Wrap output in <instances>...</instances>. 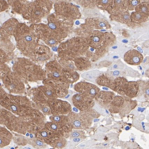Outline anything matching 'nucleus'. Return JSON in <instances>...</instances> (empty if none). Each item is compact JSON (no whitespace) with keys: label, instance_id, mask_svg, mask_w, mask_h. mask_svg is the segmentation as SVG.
Segmentation results:
<instances>
[{"label":"nucleus","instance_id":"obj_29","mask_svg":"<svg viewBox=\"0 0 149 149\" xmlns=\"http://www.w3.org/2000/svg\"><path fill=\"white\" fill-rule=\"evenodd\" d=\"M67 143L68 141L65 138L62 137L56 139L50 145L53 148L62 149L65 148Z\"/></svg>","mask_w":149,"mask_h":149},{"label":"nucleus","instance_id":"obj_24","mask_svg":"<svg viewBox=\"0 0 149 149\" xmlns=\"http://www.w3.org/2000/svg\"><path fill=\"white\" fill-rule=\"evenodd\" d=\"M114 79L111 78L109 75L102 74L98 77L96 83L98 85L105 86L114 90Z\"/></svg>","mask_w":149,"mask_h":149},{"label":"nucleus","instance_id":"obj_3","mask_svg":"<svg viewBox=\"0 0 149 149\" xmlns=\"http://www.w3.org/2000/svg\"><path fill=\"white\" fill-rule=\"evenodd\" d=\"M13 36L18 49L26 56L31 57L38 45L30 29L25 24H19Z\"/></svg>","mask_w":149,"mask_h":149},{"label":"nucleus","instance_id":"obj_23","mask_svg":"<svg viewBox=\"0 0 149 149\" xmlns=\"http://www.w3.org/2000/svg\"><path fill=\"white\" fill-rule=\"evenodd\" d=\"M139 92V84L135 81L128 82L125 95L129 98H132L137 97Z\"/></svg>","mask_w":149,"mask_h":149},{"label":"nucleus","instance_id":"obj_26","mask_svg":"<svg viewBox=\"0 0 149 149\" xmlns=\"http://www.w3.org/2000/svg\"><path fill=\"white\" fill-rule=\"evenodd\" d=\"M139 87V92L137 97L141 100H148L149 98L148 82L142 81L138 82Z\"/></svg>","mask_w":149,"mask_h":149},{"label":"nucleus","instance_id":"obj_40","mask_svg":"<svg viewBox=\"0 0 149 149\" xmlns=\"http://www.w3.org/2000/svg\"><path fill=\"white\" fill-rule=\"evenodd\" d=\"M6 92L1 85H0V98L4 95Z\"/></svg>","mask_w":149,"mask_h":149},{"label":"nucleus","instance_id":"obj_20","mask_svg":"<svg viewBox=\"0 0 149 149\" xmlns=\"http://www.w3.org/2000/svg\"><path fill=\"white\" fill-rule=\"evenodd\" d=\"M13 137L8 129L0 127V148H4L9 145Z\"/></svg>","mask_w":149,"mask_h":149},{"label":"nucleus","instance_id":"obj_12","mask_svg":"<svg viewBox=\"0 0 149 149\" xmlns=\"http://www.w3.org/2000/svg\"><path fill=\"white\" fill-rule=\"evenodd\" d=\"M18 24L17 19L14 18L9 19L5 21L0 28L1 37L4 40H10V38L13 35L14 32Z\"/></svg>","mask_w":149,"mask_h":149},{"label":"nucleus","instance_id":"obj_13","mask_svg":"<svg viewBox=\"0 0 149 149\" xmlns=\"http://www.w3.org/2000/svg\"><path fill=\"white\" fill-rule=\"evenodd\" d=\"M115 96L114 93L111 91H102L99 92L95 99L99 104L109 109Z\"/></svg>","mask_w":149,"mask_h":149},{"label":"nucleus","instance_id":"obj_1","mask_svg":"<svg viewBox=\"0 0 149 149\" xmlns=\"http://www.w3.org/2000/svg\"><path fill=\"white\" fill-rule=\"evenodd\" d=\"M0 106L21 117L29 115L37 109L33 102L27 97L14 96L6 93L0 98Z\"/></svg>","mask_w":149,"mask_h":149},{"label":"nucleus","instance_id":"obj_4","mask_svg":"<svg viewBox=\"0 0 149 149\" xmlns=\"http://www.w3.org/2000/svg\"><path fill=\"white\" fill-rule=\"evenodd\" d=\"M35 137L47 145H50L59 138L69 137V136L63 129L53 122H48L45 124L42 130L35 134Z\"/></svg>","mask_w":149,"mask_h":149},{"label":"nucleus","instance_id":"obj_9","mask_svg":"<svg viewBox=\"0 0 149 149\" xmlns=\"http://www.w3.org/2000/svg\"><path fill=\"white\" fill-rule=\"evenodd\" d=\"M44 85L49 86L55 91L57 97L63 98L69 93V84L58 81L49 78L43 80Z\"/></svg>","mask_w":149,"mask_h":149},{"label":"nucleus","instance_id":"obj_15","mask_svg":"<svg viewBox=\"0 0 149 149\" xmlns=\"http://www.w3.org/2000/svg\"><path fill=\"white\" fill-rule=\"evenodd\" d=\"M111 15H116L128 11L126 0H113L106 10Z\"/></svg>","mask_w":149,"mask_h":149},{"label":"nucleus","instance_id":"obj_5","mask_svg":"<svg viewBox=\"0 0 149 149\" xmlns=\"http://www.w3.org/2000/svg\"><path fill=\"white\" fill-rule=\"evenodd\" d=\"M5 88L10 93L17 94L24 92V82L16 73L10 71L2 79Z\"/></svg>","mask_w":149,"mask_h":149},{"label":"nucleus","instance_id":"obj_30","mask_svg":"<svg viewBox=\"0 0 149 149\" xmlns=\"http://www.w3.org/2000/svg\"><path fill=\"white\" fill-rule=\"evenodd\" d=\"M29 139L28 140V143L31 144L34 148L44 149L47 147V144L37 139L35 137L33 139Z\"/></svg>","mask_w":149,"mask_h":149},{"label":"nucleus","instance_id":"obj_22","mask_svg":"<svg viewBox=\"0 0 149 149\" xmlns=\"http://www.w3.org/2000/svg\"><path fill=\"white\" fill-rule=\"evenodd\" d=\"M88 24L96 29H109L111 28L108 22L100 18H92L87 20Z\"/></svg>","mask_w":149,"mask_h":149},{"label":"nucleus","instance_id":"obj_10","mask_svg":"<svg viewBox=\"0 0 149 149\" xmlns=\"http://www.w3.org/2000/svg\"><path fill=\"white\" fill-rule=\"evenodd\" d=\"M74 90L80 94L94 99L100 91L97 86L87 82H79L74 86Z\"/></svg>","mask_w":149,"mask_h":149},{"label":"nucleus","instance_id":"obj_21","mask_svg":"<svg viewBox=\"0 0 149 149\" xmlns=\"http://www.w3.org/2000/svg\"><path fill=\"white\" fill-rule=\"evenodd\" d=\"M128 82L124 77H119L114 79V91L121 95H125Z\"/></svg>","mask_w":149,"mask_h":149},{"label":"nucleus","instance_id":"obj_39","mask_svg":"<svg viewBox=\"0 0 149 149\" xmlns=\"http://www.w3.org/2000/svg\"><path fill=\"white\" fill-rule=\"evenodd\" d=\"M10 19L9 15L7 13L3 12L0 15V21L1 23H3Z\"/></svg>","mask_w":149,"mask_h":149},{"label":"nucleus","instance_id":"obj_14","mask_svg":"<svg viewBox=\"0 0 149 149\" xmlns=\"http://www.w3.org/2000/svg\"><path fill=\"white\" fill-rule=\"evenodd\" d=\"M52 122L56 124L63 129L66 134L69 136V134L72 130L70 120L68 116L62 115H52L49 118Z\"/></svg>","mask_w":149,"mask_h":149},{"label":"nucleus","instance_id":"obj_8","mask_svg":"<svg viewBox=\"0 0 149 149\" xmlns=\"http://www.w3.org/2000/svg\"><path fill=\"white\" fill-rule=\"evenodd\" d=\"M46 66V75L48 78L69 83L64 75L63 68L58 62H49Z\"/></svg>","mask_w":149,"mask_h":149},{"label":"nucleus","instance_id":"obj_33","mask_svg":"<svg viewBox=\"0 0 149 149\" xmlns=\"http://www.w3.org/2000/svg\"><path fill=\"white\" fill-rule=\"evenodd\" d=\"M10 71V68L6 63L0 62V79H2Z\"/></svg>","mask_w":149,"mask_h":149},{"label":"nucleus","instance_id":"obj_34","mask_svg":"<svg viewBox=\"0 0 149 149\" xmlns=\"http://www.w3.org/2000/svg\"><path fill=\"white\" fill-rule=\"evenodd\" d=\"M126 1L128 10L131 11L135 10L136 7L141 3V0H126Z\"/></svg>","mask_w":149,"mask_h":149},{"label":"nucleus","instance_id":"obj_7","mask_svg":"<svg viewBox=\"0 0 149 149\" xmlns=\"http://www.w3.org/2000/svg\"><path fill=\"white\" fill-rule=\"evenodd\" d=\"M115 37L112 33L94 31L88 38L87 42L91 46L94 48L100 47L107 42L114 40Z\"/></svg>","mask_w":149,"mask_h":149},{"label":"nucleus","instance_id":"obj_32","mask_svg":"<svg viewBox=\"0 0 149 149\" xmlns=\"http://www.w3.org/2000/svg\"><path fill=\"white\" fill-rule=\"evenodd\" d=\"M113 0H96V6L102 10H106Z\"/></svg>","mask_w":149,"mask_h":149},{"label":"nucleus","instance_id":"obj_27","mask_svg":"<svg viewBox=\"0 0 149 149\" xmlns=\"http://www.w3.org/2000/svg\"><path fill=\"white\" fill-rule=\"evenodd\" d=\"M149 18V15L143 13L133 12L130 14V22L134 24L146 22Z\"/></svg>","mask_w":149,"mask_h":149},{"label":"nucleus","instance_id":"obj_36","mask_svg":"<svg viewBox=\"0 0 149 149\" xmlns=\"http://www.w3.org/2000/svg\"><path fill=\"white\" fill-rule=\"evenodd\" d=\"M9 60V56L6 52L0 48V62H6Z\"/></svg>","mask_w":149,"mask_h":149},{"label":"nucleus","instance_id":"obj_17","mask_svg":"<svg viewBox=\"0 0 149 149\" xmlns=\"http://www.w3.org/2000/svg\"><path fill=\"white\" fill-rule=\"evenodd\" d=\"M137 102L126 96L124 97V100L118 109V113L121 116H124L129 113L137 106Z\"/></svg>","mask_w":149,"mask_h":149},{"label":"nucleus","instance_id":"obj_19","mask_svg":"<svg viewBox=\"0 0 149 149\" xmlns=\"http://www.w3.org/2000/svg\"><path fill=\"white\" fill-rule=\"evenodd\" d=\"M79 113L85 120L88 127L92 125L93 120H96L100 116L99 113L92 108L81 111Z\"/></svg>","mask_w":149,"mask_h":149},{"label":"nucleus","instance_id":"obj_35","mask_svg":"<svg viewBox=\"0 0 149 149\" xmlns=\"http://www.w3.org/2000/svg\"><path fill=\"white\" fill-rule=\"evenodd\" d=\"M85 132L81 130H72L70 132L69 137H70V139L75 138H81L85 139Z\"/></svg>","mask_w":149,"mask_h":149},{"label":"nucleus","instance_id":"obj_25","mask_svg":"<svg viewBox=\"0 0 149 149\" xmlns=\"http://www.w3.org/2000/svg\"><path fill=\"white\" fill-rule=\"evenodd\" d=\"M109 17L111 20L118 22L123 24H128L130 23V14L129 10L123 13L116 15H111Z\"/></svg>","mask_w":149,"mask_h":149},{"label":"nucleus","instance_id":"obj_16","mask_svg":"<svg viewBox=\"0 0 149 149\" xmlns=\"http://www.w3.org/2000/svg\"><path fill=\"white\" fill-rule=\"evenodd\" d=\"M68 116L72 129L81 130L88 128L84 118L80 113L71 112L68 114Z\"/></svg>","mask_w":149,"mask_h":149},{"label":"nucleus","instance_id":"obj_28","mask_svg":"<svg viewBox=\"0 0 149 149\" xmlns=\"http://www.w3.org/2000/svg\"><path fill=\"white\" fill-rule=\"evenodd\" d=\"M102 74V73L98 70H94L87 72L81 75L82 78L88 81L96 83V81L98 77Z\"/></svg>","mask_w":149,"mask_h":149},{"label":"nucleus","instance_id":"obj_41","mask_svg":"<svg viewBox=\"0 0 149 149\" xmlns=\"http://www.w3.org/2000/svg\"><path fill=\"white\" fill-rule=\"evenodd\" d=\"M149 0H141V2H149Z\"/></svg>","mask_w":149,"mask_h":149},{"label":"nucleus","instance_id":"obj_18","mask_svg":"<svg viewBox=\"0 0 149 149\" xmlns=\"http://www.w3.org/2000/svg\"><path fill=\"white\" fill-rule=\"evenodd\" d=\"M143 57L139 52L136 50H132L125 54L124 59L129 64L136 65H139L142 61Z\"/></svg>","mask_w":149,"mask_h":149},{"label":"nucleus","instance_id":"obj_31","mask_svg":"<svg viewBox=\"0 0 149 149\" xmlns=\"http://www.w3.org/2000/svg\"><path fill=\"white\" fill-rule=\"evenodd\" d=\"M135 11L143 13L149 15V3L148 2H141L136 7Z\"/></svg>","mask_w":149,"mask_h":149},{"label":"nucleus","instance_id":"obj_2","mask_svg":"<svg viewBox=\"0 0 149 149\" xmlns=\"http://www.w3.org/2000/svg\"><path fill=\"white\" fill-rule=\"evenodd\" d=\"M12 69L24 82L44 80L47 75L46 72L40 66L25 58L16 59Z\"/></svg>","mask_w":149,"mask_h":149},{"label":"nucleus","instance_id":"obj_6","mask_svg":"<svg viewBox=\"0 0 149 149\" xmlns=\"http://www.w3.org/2000/svg\"><path fill=\"white\" fill-rule=\"evenodd\" d=\"M47 103L52 115H65L72 112L70 104L65 100L57 98L50 99Z\"/></svg>","mask_w":149,"mask_h":149},{"label":"nucleus","instance_id":"obj_37","mask_svg":"<svg viewBox=\"0 0 149 149\" xmlns=\"http://www.w3.org/2000/svg\"><path fill=\"white\" fill-rule=\"evenodd\" d=\"M96 0H83L81 3L84 6L94 8L96 6Z\"/></svg>","mask_w":149,"mask_h":149},{"label":"nucleus","instance_id":"obj_38","mask_svg":"<svg viewBox=\"0 0 149 149\" xmlns=\"http://www.w3.org/2000/svg\"><path fill=\"white\" fill-rule=\"evenodd\" d=\"M9 4L5 0H0V12L4 11L9 8Z\"/></svg>","mask_w":149,"mask_h":149},{"label":"nucleus","instance_id":"obj_11","mask_svg":"<svg viewBox=\"0 0 149 149\" xmlns=\"http://www.w3.org/2000/svg\"><path fill=\"white\" fill-rule=\"evenodd\" d=\"M72 100L74 106L80 111L92 108L95 104L93 99L80 93L74 95L72 98Z\"/></svg>","mask_w":149,"mask_h":149}]
</instances>
